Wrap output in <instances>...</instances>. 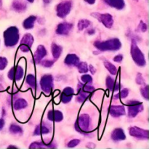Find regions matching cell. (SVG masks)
Here are the masks:
<instances>
[{
    "label": "cell",
    "mask_w": 149,
    "mask_h": 149,
    "mask_svg": "<svg viewBox=\"0 0 149 149\" xmlns=\"http://www.w3.org/2000/svg\"><path fill=\"white\" fill-rule=\"evenodd\" d=\"M72 97L73 95H68L66 94V93H62L61 95V100L63 103H67L71 101V99H72Z\"/></svg>",
    "instance_id": "cell-32"
},
{
    "label": "cell",
    "mask_w": 149,
    "mask_h": 149,
    "mask_svg": "<svg viewBox=\"0 0 149 149\" xmlns=\"http://www.w3.org/2000/svg\"><path fill=\"white\" fill-rule=\"evenodd\" d=\"M51 51H52V56L55 58V60H58L62 53L63 48L62 47L57 45V44L52 43L51 45Z\"/></svg>",
    "instance_id": "cell-20"
},
{
    "label": "cell",
    "mask_w": 149,
    "mask_h": 149,
    "mask_svg": "<svg viewBox=\"0 0 149 149\" xmlns=\"http://www.w3.org/2000/svg\"><path fill=\"white\" fill-rule=\"evenodd\" d=\"M128 109V116L134 118L143 110V106L141 102L136 100H130L126 103Z\"/></svg>",
    "instance_id": "cell-5"
},
{
    "label": "cell",
    "mask_w": 149,
    "mask_h": 149,
    "mask_svg": "<svg viewBox=\"0 0 149 149\" xmlns=\"http://www.w3.org/2000/svg\"><path fill=\"white\" fill-rule=\"evenodd\" d=\"M47 55V49L43 45H39L38 46L36 52L34 53V61L36 63H39L40 61H42Z\"/></svg>",
    "instance_id": "cell-14"
},
{
    "label": "cell",
    "mask_w": 149,
    "mask_h": 149,
    "mask_svg": "<svg viewBox=\"0 0 149 149\" xmlns=\"http://www.w3.org/2000/svg\"><path fill=\"white\" fill-rule=\"evenodd\" d=\"M94 46L100 51H116L122 47V43L119 39L113 38L104 42L97 41L94 43Z\"/></svg>",
    "instance_id": "cell-1"
},
{
    "label": "cell",
    "mask_w": 149,
    "mask_h": 149,
    "mask_svg": "<svg viewBox=\"0 0 149 149\" xmlns=\"http://www.w3.org/2000/svg\"><path fill=\"white\" fill-rule=\"evenodd\" d=\"M90 23H90V21L89 20H87V19H81L78 23V29L79 31L84 30V29L89 27Z\"/></svg>",
    "instance_id": "cell-29"
},
{
    "label": "cell",
    "mask_w": 149,
    "mask_h": 149,
    "mask_svg": "<svg viewBox=\"0 0 149 149\" xmlns=\"http://www.w3.org/2000/svg\"><path fill=\"white\" fill-rule=\"evenodd\" d=\"M13 7L15 11L17 12H22L24 11L26 9V4L23 1L15 0L13 3Z\"/></svg>",
    "instance_id": "cell-24"
},
{
    "label": "cell",
    "mask_w": 149,
    "mask_h": 149,
    "mask_svg": "<svg viewBox=\"0 0 149 149\" xmlns=\"http://www.w3.org/2000/svg\"><path fill=\"white\" fill-rule=\"evenodd\" d=\"M1 6H2V1H1V0H0V7H1Z\"/></svg>",
    "instance_id": "cell-50"
},
{
    "label": "cell",
    "mask_w": 149,
    "mask_h": 149,
    "mask_svg": "<svg viewBox=\"0 0 149 149\" xmlns=\"http://www.w3.org/2000/svg\"><path fill=\"white\" fill-rule=\"evenodd\" d=\"M130 53L132 59L138 66H144V65H146V61L145 56H144L143 53L141 52L140 48L138 47L136 42L134 39H132Z\"/></svg>",
    "instance_id": "cell-3"
},
{
    "label": "cell",
    "mask_w": 149,
    "mask_h": 149,
    "mask_svg": "<svg viewBox=\"0 0 149 149\" xmlns=\"http://www.w3.org/2000/svg\"><path fill=\"white\" fill-rule=\"evenodd\" d=\"M63 93H66V94H68V95H74V90H73L71 87H65V88L63 90Z\"/></svg>",
    "instance_id": "cell-41"
},
{
    "label": "cell",
    "mask_w": 149,
    "mask_h": 149,
    "mask_svg": "<svg viewBox=\"0 0 149 149\" xmlns=\"http://www.w3.org/2000/svg\"><path fill=\"white\" fill-rule=\"evenodd\" d=\"M65 63L68 65H74L77 66L79 63V58L75 54H68L65 59Z\"/></svg>",
    "instance_id": "cell-18"
},
{
    "label": "cell",
    "mask_w": 149,
    "mask_h": 149,
    "mask_svg": "<svg viewBox=\"0 0 149 149\" xmlns=\"http://www.w3.org/2000/svg\"><path fill=\"white\" fill-rule=\"evenodd\" d=\"M19 31L15 26L8 28L4 32V44L7 47H14L19 41Z\"/></svg>",
    "instance_id": "cell-2"
},
{
    "label": "cell",
    "mask_w": 149,
    "mask_h": 149,
    "mask_svg": "<svg viewBox=\"0 0 149 149\" xmlns=\"http://www.w3.org/2000/svg\"><path fill=\"white\" fill-rule=\"evenodd\" d=\"M82 87H83V84H79V87H78V95L77 97V101L79 102V103H83L84 101H85L87 99V97L90 96V93H87V92L84 91L82 90Z\"/></svg>",
    "instance_id": "cell-17"
},
{
    "label": "cell",
    "mask_w": 149,
    "mask_h": 149,
    "mask_svg": "<svg viewBox=\"0 0 149 149\" xmlns=\"http://www.w3.org/2000/svg\"><path fill=\"white\" fill-rule=\"evenodd\" d=\"M80 143V141L78 139H74L72 141H71L70 142H68V148H74V147L77 146L79 143Z\"/></svg>",
    "instance_id": "cell-38"
},
{
    "label": "cell",
    "mask_w": 149,
    "mask_h": 149,
    "mask_svg": "<svg viewBox=\"0 0 149 149\" xmlns=\"http://www.w3.org/2000/svg\"><path fill=\"white\" fill-rule=\"evenodd\" d=\"M36 20V17L34 15H31L30 17H29L28 18H26V20L23 21V26L24 27V29H31L32 28H33L34 26V23Z\"/></svg>",
    "instance_id": "cell-21"
},
{
    "label": "cell",
    "mask_w": 149,
    "mask_h": 149,
    "mask_svg": "<svg viewBox=\"0 0 149 149\" xmlns=\"http://www.w3.org/2000/svg\"><path fill=\"white\" fill-rule=\"evenodd\" d=\"M10 132L14 135H21L23 133V129L20 127L19 125H15V124H12L9 128Z\"/></svg>",
    "instance_id": "cell-26"
},
{
    "label": "cell",
    "mask_w": 149,
    "mask_h": 149,
    "mask_svg": "<svg viewBox=\"0 0 149 149\" xmlns=\"http://www.w3.org/2000/svg\"><path fill=\"white\" fill-rule=\"evenodd\" d=\"M8 148H17V147L13 146H8Z\"/></svg>",
    "instance_id": "cell-49"
},
{
    "label": "cell",
    "mask_w": 149,
    "mask_h": 149,
    "mask_svg": "<svg viewBox=\"0 0 149 149\" xmlns=\"http://www.w3.org/2000/svg\"><path fill=\"white\" fill-rule=\"evenodd\" d=\"M129 133L131 136L140 140H148L149 138L148 130H143L138 127H131L129 128Z\"/></svg>",
    "instance_id": "cell-9"
},
{
    "label": "cell",
    "mask_w": 149,
    "mask_h": 149,
    "mask_svg": "<svg viewBox=\"0 0 149 149\" xmlns=\"http://www.w3.org/2000/svg\"><path fill=\"white\" fill-rule=\"evenodd\" d=\"M39 63L44 67H46V68H49V67L52 66L54 64V61H49V60H45V61H40Z\"/></svg>",
    "instance_id": "cell-35"
},
{
    "label": "cell",
    "mask_w": 149,
    "mask_h": 149,
    "mask_svg": "<svg viewBox=\"0 0 149 149\" xmlns=\"http://www.w3.org/2000/svg\"><path fill=\"white\" fill-rule=\"evenodd\" d=\"M111 138L114 141H120L125 140L126 136H125L123 130L121 129V128H116V129L113 130V132H112Z\"/></svg>",
    "instance_id": "cell-16"
},
{
    "label": "cell",
    "mask_w": 149,
    "mask_h": 149,
    "mask_svg": "<svg viewBox=\"0 0 149 149\" xmlns=\"http://www.w3.org/2000/svg\"><path fill=\"white\" fill-rule=\"evenodd\" d=\"M53 143H50L49 146H47L42 142H33L29 146V148H55V146H53Z\"/></svg>",
    "instance_id": "cell-25"
},
{
    "label": "cell",
    "mask_w": 149,
    "mask_h": 149,
    "mask_svg": "<svg viewBox=\"0 0 149 149\" xmlns=\"http://www.w3.org/2000/svg\"><path fill=\"white\" fill-rule=\"evenodd\" d=\"M7 58L4 57H0V71L4 70L7 65Z\"/></svg>",
    "instance_id": "cell-37"
},
{
    "label": "cell",
    "mask_w": 149,
    "mask_h": 149,
    "mask_svg": "<svg viewBox=\"0 0 149 149\" xmlns=\"http://www.w3.org/2000/svg\"><path fill=\"white\" fill-rule=\"evenodd\" d=\"M33 36L30 33H26L22 38L20 41V49L23 52H27L30 51L31 47L33 43Z\"/></svg>",
    "instance_id": "cell-10"
},
{
    "label": "cell",
    "mask_w": 149,
    "mask_h": 149,
    "mask_svg": "<svg viewBox=\"0 0 149 149\" xmlns=\"http://www.w3.org/2000/svg\"><path fill=\"white\" fill-rule=\"evenodd\" d=\"M28 106V103L26 102V100L23 98L17 99V100H15L14 103V105H13V107H14V109L16 111L21 110V109H25Z\"/></svg>",
    "instance_id": "cell-23"
},
{
    "label": "cell",
    "mask_w": 149,
    "mask_h": 149,
    "mask_svg": "<svg viewBox=\"0 0 149 149\" xmlns=\"http://www.w3.org/2000/svg\"><path fill=\"white\" fill-rule=\"evenodd\" d=\"M119 96L121 97V98L122 99L126 98V97L128 96V95H129V90L127 88L123 89V90L121 91V93H119Z\"/></svg>",
    "instance_id": "cell-39"
},
{
    "label": "cell",
    "mask_w": 149,
    "mask_h": 149,
    "mask_svg": "<svg viewBox=\"0 0 149 149\" xmlns=\"http://www.w3.org/2000/svg\"><path fill=\"white\" fill-rule=\"evenodd\" d=\"M113 61H115V62L116 63H120L122 62V60H123V55H117L116 56H115L114 58H113Z\"/></svg>",
    "instance_id": "cell-43"
},
{
    "label": "cell",
    "mask_w": 149,
    "mask_h": 149,
    "mask_svg": "<svg viewBox=\"0 0 149 149\" xmlns=\"http://www.w3.org/2000/svg\"><path fill=\"white\" fill-rule=\"evenodd\" d=\"M4 120L3 119H0V130L4 127Z\"/></svg>",
    "instance_id": "cell-44"
},
{
    "label": "cell",
    "mask_w": 149,
    "mask_h": 149,
    "mask_svg": "<svg viewBox=\"0 0 149 149\" xmlns=\"http://www.w3.org/2000/svg\"><path fill=\"white\" fill-rule=\"evenodd\" d=\"M136 82L137 84H140V85H142V84H145V81H144V79L143 78L142 75H141V74H138V75H137V77H136Z\"/></svg>",
    "instance_id": "cell-40"
},
{
    "label": "cell",
    "mask_w": 149,
    "mask_h": 149,
    "mask_svg": "<svg viewBox=\"0 0 149 149\" xmlns=\"http://www.w3.org/2000/svg\"><path fill=\"white\" fill-rule=\"evenodd\" d=\"M138 27H139V29L142 32H145L147 30L146 24V23L143 21H141V23H140L139 26H138Z\"/></svg>",
    "instance_id": "cell-42"
},
{
    "label": "cell",
    "mask_w": 149,
    "mask_h": 149,
    "mask_svg": "<svg viewBox=\"0 0 149 149\" xmlns=\"http://www.w3.org/2000/svg\"><path fill=\"white\" fill-rule=\"evenodd\" d=\"M119 93H118V94H116V95H115L114 96H113V99H114V100H117V99H119Z\"/></svg>",
    "instance_id": "cell-48"
},
{
    "label": "cell",
    "mask_w": 149,
    "mask_h": 149,
    "mask_svg": "<svg viewBox=\"0 0 149 149\" xmlns=\"http://www.w3.org/2000/svg\"><path fill=\"white\" fill-rule=\"evenodd\" d=\"M109 113H110L111 116L113 117H119L125 115L126 112H125V107L122 106H111L110 110H109Z\"/></svg>",
    "instance_id": "cell-13"
},
{
    "label": "cell",
    "mask_w": 149,
    "mask_h": 149,
    "mask_svg": "<svg viewBox=\"0 0 149 149\" xmlns=\"http://www.w3.org/2000/svg\"><path fill=\"white\" fill-rule=\"evenodd\" d=\"M104 65L107 68L108 71L111 73V74H112V75H116L117 74V68L111 63L109 62V61H104Z\"/></svg>",
    "instance_id": "cell-27"
},
{
    "label": "cell",
    "mask_w": 149,
    "mask_h": 149,
    "mask_svg": "<svg viewBox=\"0 0 149 149\" xmlns=\"http://www.w3.org/2000/svg\"><path fill=\"white\" fill-rule=\"evenodd\" d=\"M90 125V118L88 114L80 115L75 123V128L79 133L85 134L88 132Z\"/></svg>",
    "instance_id": "cell-4"
},
{
    "label": "cell",
    "mask_w": 149,
    "mask_h": 149,
    "mask_svg": "<svg viewBox=\"0 0 149 149\" xmlns=\"http://www.w3.org/2000/svg\"><path fill=\"white\" fill-rule=\"evenodd\" d=\"M81 80L86 84H92L93 83V78H92L91 76L88 75V74H84V75L81 76Z\"/></svg>",
    "instance_id": "cell-34"
},
{
    "label": "cell",
    "mask_w": 149,
    "mask_h": 149,
    "mask_svg": "<svg viewBox=\"0 0 149 149\" xmlns=\"http://www.w3.org/2000/svg\"><path fill=\"white\" fill-rule=\"evenodd\" d=\"M104 1L109 6L117 10H122L125 6L124 0H104Z\"/></svg>",
    "instance_id": "cell-19"
},
{
    "label": "cell",
    "mask_w": 149,
    "mask_h": 149,
    "mask_svg": "<svg viewBox=\"0 0 149 149\" xmlns=\"http://www.w3.org/2000/svg\"><path fill=\"white\" fill-rule=\"evenodd\" d=\"M82 90H84V91L87 92V93H93V92H94L95 87H93L91 84H85V85H83Z\"/></svg>",
    "instance_id": "cell-36"
},
{
    "label": "cell",
    "mask_w": 149,
    "mask_h": 149,
    "mask_svg": "<svg viewBox=\"0 0 149 149\" xmlns=\"http://www.w3.org/2000/svg\"><path fill=\"white\" fill-rule=\"evenodd\" d=\"M91 15L93 17H95L96 19L99 20L100 23H103L107 29H111L113 24V20L111 15L109 13H93Z\"/></svg>",
    "instance_id": "cell-7"
},
{
    "label": "cell",
    "mask_w": 149,
    "mask_h": 149,
    "mask_svg": "<svg viewBox=\"0 0 149 149\" xmlns=\"http://www.w3.org/2000/svg\"><path fill=\"white\" fill-rule=\"evenodd\" d=\"M90 71H91L92 74H94L96 71V70L95 69V68L93 67V65H90Z\"/></svg>",
    "instance_id": "cell-45"
},
{
    "label": "cell",
    "mask_w": 149,
    "mask_h": 149,
    "mask_svg": "<svg viewBox=\"0 0 149 149\" xmlns=\"http://www.w3.org/2000/svg\"><path fill=\"white\" fill-rule=\"evenodd\" d=\"M49 132V130L46 125H45L44 124H41V125L36 126V129H35L34 132H33V135H39L41 134H48Z\"/></svg>",
    "instance_id": "cell-22"
},
{
    "label": "cell",
    "mask_w": 149,
    "mask_h": 149,
    "mask_svg": "<svg viewBox=\"0 0 149 149\" xmlns=\"http://www.w3.org/2000/svg\"><path fill=\"white\" fill-rule=\"evenodd\" d=\"M26 83L31 87L32 89H35L36 88V78L32 74H29V75L26 77Z\"/></svg>",
    "instance_id": "cell-28"
},
{
    "label": "cell",
    "mask_w": 149,
    "mask_h": 149,
    "mask_svg": "<svg viewBox=\"0 0 149 149\" xmlns=\"http://www.w3.org/2000/svg\"><path fill=\"white\" fill-rule=\"evenodd\" d=\"M53 77L50 74H45L40 80V86L44 93L49 95L53 88Z\"/></svg>",
    "instance_id": "cell-6"
},
{
    "label": "cell",
    "mask_w": 149,
    "mask_h": 149,
    "mask_svg": "<svg viewBox=\"0 0 149 149\" xmlns=\"http://www.w3.org/2000/svg\"><path fill=\"white\" fill-rule=\"evenodd\" d=\"M23 76V69L20 65L13 67L8 72V78L11 80L20 81Z\"/></svg>",
    "instance_id": "cell-11"
},
{
    "label": "cell",
    "mask_w": 149,
    "mask_h": 149,
    "mask_svg": "<svg viewBox=\"0 0 149 149\" xmlns=\"http://www.w3.org/2000/svg\"><path fill=\"white\" fill-rule=\"evenodd\" d=\"M71 2L70 1H64L57 6V15L61 18H64L70 13L71 10Z\"/></svg>",
    "instance_id": "cell-8"
},
{
    "label": "cell",
    "mask_w": 149,
    "mask_h": 149,
    "mask_svg": "<svg viewBox=\"0 0 149 149\" xmlns=\"http://www.w3.org/2000/svg\"><path fill=\"white\" fill-rule=\"evenodd\" d=\"M84 1H87V2L90 4H93L95 2V0H84Z\"/></svg>",
    "instance_id": "cell-46"
},
{
    "label": "cell",
    "mask_w": 149,
    "mask_h": 149,
    "mask_svg": "<svg viewBox=\"0 0 149 149\" xmlns=\"http://www.w3.org/2000/svg\"><path fill=\"white\" fill-rule=\"evenodd\" d=\"M135 1H138V0H135Z\"/></svg>",
    "instance_id": "cell-52"
},
{
    "label": "cell",
    "mask_w": 149,
    "mask_h": 149,
    "mask_svg": "<svg viewBox=\"0 0 149 149\" xmlns=\"http://www.w3.org/2000/svg\"><path fill=\"white\" fill-rule=\"evenodd\" d=\"M47 118L50 121L60 122L63 119V115L60 111H49L48 112Z\"/></svg>",
    "instance_id": "cell-15"
},
{
    "label": "cell",
    "mask_w": 149,
    "mask_h": 149,
    "mask_svg": "<svg viewBox=\"0 0 149 149\" xmlns=\"http://www.w3.org/2000/svg\"><path fill=\"white\" fill-rule=\"evenodd\" d=\"M73 27V25L69 23H62L58 25L56 29V33L58 35H67Z\"/></svg>",
    "instance_id": "cell-12"
},
{
    "label": "cell",
    "mask_w": 149,
    "mask_h": 149,
    "mask_svg": "<svg viewBox=\"0 0 149 149\" xmlns=\"http://www.w3.org/2000/svg\"><path fill=\"white\" fill-rule=\"evenodd\" d=\"M77 68H78L79 72L81 74H84V73H87L88 71V66H87V63L85 62H80L77 65Z\"/></svg>",
    "instance_id": "cell-30"
},
{
    "label": "cell",
    "mask_w": 149,
    "mask_h": 149,
    "mask_svg": "<svg viewBox=\"0 0 149 149\" xmlns=\"http://www.w3.org/2000/svg\"><path fill=\"white\" fill-rule=\"evenodd\" d=\"M115 86V81L114 79L113 78H111V77H107L106 78V87L111 91H113V89H114Z\"/></svg>",
    "instance_id": "cell-31"
},
{
    "label": "cell",
    "mask_w": 149,
    "mask_h": 149,
    "mask_svg": "<svg viewBox=\"0 0 149 149\" xmlns=\"http://www.w3.org/2000/svg\"><path fill=\"white\" fill-rule=\"evenodd\" d=\"M27 1H29V2L32 3V2H33V1H34V0H27Z\"/></svg>",
    "instance_id": "cell-51"
},
{
    "label": "cell",
    "mask_w": 149,
    "mask_h": 149,
    "mask_svg": "<svg viewBox=\"0 0 149 149\" xmlns=\"http://www.w3.org/2000/svg\"><path fill=\"white\" fill-rule=\"evenodd\" d=\"M87 33H89V34L90 35H91V34H94L95 33V30H92V29H90V31H87Z\"/></svg>",
    "instance_id": "cell-47"
},
{
    "label": "cell",
    "mask_w": 149,
    "mask_h": 149,
    "mask_svg": "<svg viewBox=\"0 0 149 149\" xmlns=\"http://www.w3.org/2000/svg\"><path fill=\"white\" fill-rule=\"evenodd\" d=\"M141 93L143 97L146 99V100H148L149 97V93H148V86L146 85L143 86L141 88Z\"/></svg>",
    "instance_id": "cell-33"
}]
</instances>
